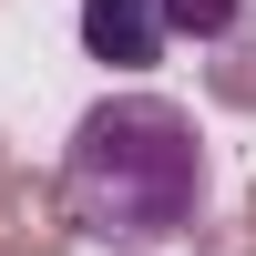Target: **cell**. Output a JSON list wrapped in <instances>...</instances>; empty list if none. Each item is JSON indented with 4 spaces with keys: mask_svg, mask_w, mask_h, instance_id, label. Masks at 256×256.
<instances>
[{
    "mask_svg": "<svg viewBox=\"0 0 256 256\" xmlns=\"http://www.w3.org/2000/svg\"><path fill=\"white\" fill-rule=\"evenodd\" d=\"M246 10H256V0H164V31L195 41V52H216L226 31H246Z\"/></svg>",
    "mask_w": 256,
    "mask_h": 256,
    "instance_id": "5b68a950",
    "label": "cell"
},
{
    "mask_svg": "<svg viewBox=\"0 0 256 256\" xmlns=\"http://www.w3.org/2000/svg\"><path fill=\"white\" fill-rule=\"evenodd\" d=\"M10 174H20V164H10V134H0V195H10Z\"/></svg>",
    "mask_w": 256,
    "mask_h": 256,
    "instance_id": "52a82bcc",
    "label": "cell"
},
{
    "mask_svg": "<svg viewBox=\"0 0 256 256\" xmlns=\"http://www.w3.org/2000/svg\"><path fill=\"white\" fill-rule=\"evenodd\" d=\"M164 0H82V52L102 72H154L164 62Z\"/></svg>",
    "mask_w": 256,
    "mask_h": 256,
    "instance_id": "3957f363",
    "label": "cell"
},
{
    "mask_svg": "<svg viewBox=\"0 0 256 256\" xmlns=\"http://www.w3.org/2000/svg\"><path fill=\"white\" fill-rule=\"evenodd\" d=\"M236 216H246V226H256V174H246V205H236Z\"/></svg>",
    "mask_w": 256,
    "mask_h": 256,
    "instance_id": "ba28073f",
    "label": "cell"
},
{
    "mask_svg": "<svg viewBox=\"0 0 256 256\" xmlns=\"http://www.w3.org/2000/svg\"><path fill=\"white\" fill-rule=\"evenodd\" d=\"M0 236H10L20 256H72L82 246V216H72V184L62 174H10V195H0Z\"/></svg>",
    "mask_w": 256,
    "mask_h": 256,
    "instance_id": "7a4b0ae2",
    "label": "cell"
},
{
    "mask_svg": "<svg viewBox=\"0 0 256 256\" xmlns=\"http://www.w3.org/2000/svg\"><path fill=\"white\" fill-rule=\"evenodd\" d=\"M0 256H20V246H10V236H0Z\"/></svg>",
    "mask_w": 256,
    "mask_h": 256,
    "instance_id": "9c48e42d",
    "label": "cell"
},
{
    "mask_svg": "<svg viewBox=\"0 0 256 256\" xmlns=\"http://www.w3.org/2000/svg\"><path fill=\"white\" fill-rule=\"evenodd\" d=\"M184 246H195V256H256V226H246V216H205Z\"/></svg>",
    "mask_w": 256,
    "mask_h": 256,
    "instance_id": "8992f818",
    "label": "cell"
},
{
    "mask_svg": "<svg viewBox=\"0 0 256 256\" xmlns=\"http://www.w3.org/2000/svg\"><path fill=\"white\" fill-rule=\"evenodd\" d=\"M205 102L216 113H256V31H226L205 52Z\"/></svg>",
    "mask_w": 256,
    "mask_h": 256,
    "instance_id": "277c9868",
    "label": "cell"
},
{
    "mask_svg": "<svg viewBox=\"0 0 256 256\" xmlns=\"http://www.w3.org/2000/svg\"><path fill=\"white\" fill-rule=\"evenodd\" d=\"M62 184H72L82 246H102V256H164V246H184L205 226L216 154H205V134H195L184 102H164V92H102L72 123Z\"/></svg>",
    "mask_w": 256,
    "mask_h": 256,
    "instance_id": "6da1fadb",
    "label": "cell"
}]
</instances>
